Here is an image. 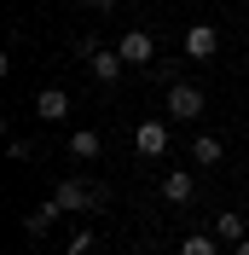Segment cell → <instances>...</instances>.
Returning a JSON list of instances; mask_svg holds the SVG:
<instances>
[{
    "instance_id": "1",
    "label": "cell",
    "mask_w": 249,
    "mask_h": 255,
    "mask_svg": "<svg viewBox=\"0 0 249 255\" xmlns=\"http://www.w3.org/2000/svg\"><path fill=\"white\" fill-rule=\"evenodd\" d=\"M168 116L174 122H197L203 116V93L191 87V81H168Z\"/></svg>"
},
{
    "instance_id": "2",
    "label": "cell",
    "mask_w": 249,
    "mask_h": 255,
    "mask_svg": "<svg viewBox=\"0 0 249 255\" xmlns=\"http://www.w3.org/2000/svg\"><path fill=\"white\" fill-rule=\"evenodd\" d=\"M52 197H58L64 209H76V215H87V209H99V203H105V191H99V186H81V180H64Z\"/></svg>"
},
{
    "instance_id": "3",
    "label": "cell",
    "mask_w": 249,
    "mask_h": 255,
    "mask_svg": "<svg viewBox=\"0 0 249 255\" xmlns=\"http://www.w3.org/2000/svg\"><path fill=\"white\" fill-rule=\"evenodd\" d=\"M35 116H41V122H64V116H70V93H64V87H41V93H35Z\"/></svg>"
},
{
    "instance_id": "4",
    "label": "cell",
    "mask_w": 249,
    "mask_h": 255,
    "mask_svg": "<svg viewBox=\"0 0 249 255\" xmlns=\"http://www.w3.org/2000/svg\"><path fill=\"white\" fill-rule=\"evenodd\" d=\"M186 52H191V58H215V52H220V29H215V23H191V29H186Z\"/></svg>"
},
{
    "instance_id": "5",
    "label": "cell",
    "mask_w": 249,
    "mask_h": 255,
    "mask_svg": "<svg viewBox=\"0 0 249 255\" xmlns=\"http://www.w3.org/2000/svg\"><path fill=\"white\" fill-rule=\"evenodd\" d=\"M133 145H139V157H162V151H168V128L162 122H139Z\"/></svg>"
},
{
    "instance_id": "6",
    "label": "cell",
    "mask_w": 249,
    "mask_h": 255,
    "mask_svg": "<svg viewBox=\"0 0 249 255\" xmlns=\"http://www.w3.org/2000/svg\"><path fill=\"white\" fill-rule=\"evenodd\" d=\"M116 52H122L127 64H151V52H156V47H151V35H145V29H127L122 41H116Z\"/></svg>"
},
{
    "instance_id": "7",
    "label": "cell",
    "mask_w": 249,
    "mask_h": 255,
    "mask_svg": "<svg viewBox=\"0 0 249 255\" xmlns=\"http://www.w3.org/2000/svg\"><path fill=\"white\" fill-rule=\"evenodd\" d=\"M58 197H52V203H35L29 215H23V232H29V238H41V232H52V221H58Z\"/></svg>"
},
{
    "instance_id": "8",
    "label": "cell",
    "mask_w": 249,
    "mask_h": 255,
    "mask_svg": "<svg viewBox=\"0 0 249 255\" xmlns=\"http://www.w3.org/2000/svg\"><path fill=\"white\" fill-rule=\"evenodd\" d=\"M87 64H93V76L110 87V81L122 76V64H127V58H122V52H105V47H93V52H87Z\"/></svg>"
},
{
    "instance_id": "9",
    "label": "cell",
    "mask_w": 249,
    "mask_h": 255,
    "mask_svg": "<svg viewBox=\"0 0 249 255\" xmlns=\"http://www.w3.org/2000/svg\"><path fill=\"white\" fill-rule=\"evenodd\" d=\"M64 151H70V157H76V162H93V157H99V133H93V128H76Z\"/></svg>"
},
{
    "instance_id": "10",
    "label": "cell",
    "mask_w": 249,
    "mask_h": 255,
    "mask_svg": "<svg viewBox=\"0 0 249 255\" xmlns=\"http://www.w3.org/2000/svg\"><path fill=\"white\" fill-rule=\"evenodd\" d=\"M220 157H226V151H220V139H215V133L191 139V162H197V168H220Z\"/></svg>"
},
{
    "instance_id": "11",
    "label": "cell",
    "mask_w": 249,
    "mask_h": 255,
    "mask_svg": "<svg viewBox=\"0 0 249 255\" xmlns=\"http://www.w3.org/2000/svg\"><path fill=\"white\" fill-rule=\"evenodd\" d=\"M162 197H168L174 209H180V203H191V174H186V168H174V174L162 180Z\"/></svg>"
},
{
    "instance_id": "12",
    "label": "cell",
    "mask_w": 249,
    "mask_h": 255,
    "mask_svg": "<svg viewBox=\"0 0 249 255\" xmlns=\"http://www.w3.org/2000/svg\"><path fill=\"white\" fill-rule=\"evenodd\" d=\"M215 238H226V244H244V215H238V209H226V215L215 221Z\"/></svg>"
},
{
    "instance_id": "13",
    "label": "cell",
    "mask_w": 249,
    "mask_h": 255,
    "mask_svg": "<svg viewBox=\"0 0 249 255\" xmlns=\"http://www.w3.org/2000/svg\"><path fill=\"white\" fill-rule=\"evenodd\" d=\"M180 255H215V238L209 232H191V238H180Z\"/></svg>"
},
{
    "instance_id": "14",
    "label": "cell",
    "mask_w": 249,
    "mask_h": 255,
    "mask_svg": "<svg viewBox=\"0 0 249 255\" xmlns=\"http://www.w3.org/2000/svg\"><path fill=\"white\" fill-rule=\"evenodd\" d=\"M87 250H93V232H87V226H76V232L64 238V255H87Z\"/></svg>"
},
{
    "instance_id": "15",
    "label": "cell",
    "mask_w": 249,
    "mask_h": 255,
    "mask_svg": "<svg viewBox=\"0 0 249 255\" xmlns=\"http://www.w3.org/2000/svg\"><path fill=\"white\" fill-rule=\"evenodd\" d=\"M81 6H93V12H110V6H116V0H81Z\"/></svg>"
},
{
    "instance_id": "16",
    "label": "cell",
    "mask_w": 249,
    "mask_h": 255,
    "mask_svg": "<svg viewBox=\"0 0 249 255\" xmlns=\"http://www.w3.org/2000/svg\"><path fill=\"white\" fill-rule=\"evenodd\" d=\"M238 255H249V238H244V244H238Z\"/></svg>"
}]
</instances>
